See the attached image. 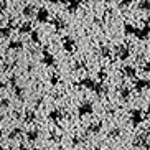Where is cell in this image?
I'll return each mask as SVG.
<instances>
[{"label":"cell","instance_id":"1","mask_svg":"<svg viewBox=\"0 0 150 150\" xmlns=\"http://www.w3.org/2000/svg\"><path fill=\"white\" fill-rule=\"evenodd\" d=\"M134 145L137 149H149V135L147 134H139V135L134 139Z\"/></svg>","mask_w":150,"mask_h":150},{"label":"cell","instance_id":"2","mask_svg":"<svg viewBox=\"0 0 150 150\" xmlns=\"http://www.w3.org/2000/svg\"><path fill=\"white\" fill-rule=\"evenodd\" d=\"M135 35H137V38H140V40H147V38H149V36H150L149 20H144V28H137Z\"/></svg>","mask_w":150,"mask_h":150},{"label":"cell","instance_id":"3","mask_svg":"<svg viewBox=\"0 0 150 150\" xmlns=\"http://www.w3.org/2000/svg\"><path fill=\"white\" fill-rule=\"evenodd\" d=\"M142 119H144L142 110H139V109H132V110H130V120H132L134 125H139V124L142 122Z\"/></svg>","mask_w":150,"mask_h":150},{"label":"cell","instance_id":"4","mask_svg":"<svg viewBox=\"0 0 150 150\" xmlns=\"http://www.w3.org/2000/svg\"><path fill=\"white\" fill-rule=\"evenodd\" d=\"M150 86V81L149 79H139V81H135V91H144V89H147Z\"/></svg>","mask_w":150,"mask_h":150},{"label":"cell","instance_id":"5","mask_svg":"<svg viewBox=\"0 0 150 150\" xmlns=\"http://www.w3.org/2000/svg\"><path fill=\"white\" fill-rule=\"evenodd\" d=\"M117 53H119V58L120 59H127L129 58V48H125V46H119V48H117Z\"/></svg>","mask_w":150,"mask_h":150},{"label":"cell","instance_id":"6","mask_svg":"<svg viewBox=\"0 0 150 150\" xmlns=\"http://www.w3.org/2000/svg\"><path fill=\"white\" fill-rule=\"evenodd\" d=\"M137 7L140 10H150V0H142V2L137 4Z\"/></svg>","mask_w":150,"mask_h":150},{"label":"cell","instance_id":"7","mask_svg":"<svg viewBox=\"0 0 150 150\" xmlns=\"http://www.w3.org/2000/svg\"><path fill=\"white\" fill-rule=\"evenodd\" d=\"M124 73H125V74L129 76V78H134V76H135V68H132V66H127L125 68V69H124Z\"/></svg>","mask_w":150,"mask_h":150},{"label":"cell","instance_id":"8","mask_svg":"<svg viewBox=\"0 0 150 150\" xmlns=\"http://www.w3.org/2000/svg\"><path fill=\"white\" fill-rule=\"evenodd\" d=\"M120 96H122L124 99H127V97L130 96V91H129L127 88H122V89H120Z\"/></svg>","mask_w":150,"mask_h":150},{"label":"cell","instance_id":"9","mask_svg":"<svg viewBox=\"0 0 150 150\" xmlns=\"http://www.w3.org/2000/svg\"><path fill=\"white\" fill-rule=\"evenodd\" d=\"M137 28L132 27V25H125V33H135Z\"/></svg>","mask_w":150,"mask_h":150},{"label":"cell","instance_id":"10","mask_svg":"<svg viewBox=\"0 0 150 150\" xmlns=\"http://www.w3.org/2000/svg\"><path fill=\"white\" fill-rule=\"evenodd\" d=\"M144 71H145V73H150V59L145 63V66H144Z\"/></svg>","mask_w":150,"mask_h":150},{"label":"cell","instance_id":"11","mask_svg":"<svg viewBox=\"0 0 150 150\" xmlns=\"http://www.w3.org/2000/svg\"><path fill=\"white\" fill-rule=\"evenodd\" d=\"M110 135H119V129H115V130H112V132H110Z\"/></svg>","mask_w":150,"mask_h":150},{"label":"cell","instance_id":"12","mask_svg":"<svg viewBox=\"0 0 150 150\" xmlns=\"http://www.w3.org/2000/svg\"><path fill=\"white\" fill-rule=\"evenodd\" d=\"M147 115L150 117V106H149V109H147Z\"/></svg>","mask_w":150,"mask_h":150}]
</instances>
